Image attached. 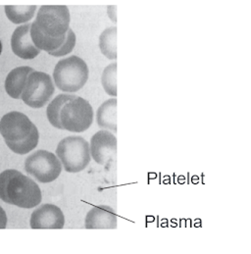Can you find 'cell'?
Listing matches in <instances>:
<instances>
[{
    "label": "cell",
    "mask_w": 251,
    "mask_h": 254,
    "mask_svg": "<svg viewBox=\"0 0 251 254\" xmlns=\"http://www.w3.org/2000/svg\"><path fill=\"white\" fill-rule=\"evenodd\" d=\"M0 199L20 208L31 209L42 200L38 184L20 171L8 169L0 173Z\"/></svg>",
    "instance_id": "cell-1"
},
{
    "label": "cell",
    "mask_w": 251,
    "mask_h": 254,
    "mask_svg": "<svg viewBox=\"0 0 251 254\" xmlns=\"http://www.w3.org/2000/svg\"><path fill=\"white\" fill-rule=\"evenodd\" d=\"M0 134L10 150L20 155L34 150L40 140L38 127L27 115L17 111L9 112L1 118Z\"/></svg>",
    "instance_id": "cell-2"
},
{
    "label": "cell",
    "mask_w": 251,
    "mask_h": 254,
    "mask_svg": "<svg viewBox=\"0 0 251 254\" xmlns=\"http://www.w3.org/2000/svg\"><path fill=\"white\" fill-rule=\"evenodd\" d=\"M89 71L84 60L76 55L60 60L53 71V81L58 89L77 92L87 83Z\"/></svg>",
    "instance_id": "cell-3"
},
{
    "label": "cell",
    "mask_w": 251,
    "mask_h": 254,
    "mask_svg": "<svg viewBox=\"0 0 251 254\" xmlns=\"http://www.w3.org/2000/svg\"><path fill=\"white\" fill-rule=\"evenodd\" d=\"M56 156L66 172L79 173L90 162L89 143L81 136H67L58 143Z\"/></svg>",
    "instance_id": "cell-4"
},
{
    "label": "cell",
    "mask_w": 251,
    "mask_h": 254,
    "mask_svg": "<svg viewBox=\"0 0 251 254\" xmlns=\"http://www.w3.org/2000/svg\"><path fill=\"white\" fill-rule=\"evenodd\" d=\"M70 21L71 16L66 5H42L35 22L42 34L58 39L67 35Z\"/></svg>",
    "instance_id": "cell-5"
},
{
    "label": "cell",
    "mask_w": 251,
    "mask_h": 254,
    "mask_svg": "<svg viewBox=\"0 0 251 254\" xmlns=\"http://www.w3.org/2000/svg\"><path fill=\"white\" fill-rule=\"evenodd\" d=\"M93 122V110L87 100L74 96L67 101L60 112L62 129L72 132H83L89 128Z\"/></svg>",
    "instance_id": "cell-6"
},
{
    "label": "cell",
    "mask_w": 251,
    "mask_h": 254,
    "mask_svg": "<svg viewBox=\"0 0 251 254\" xmlns=\"http://www.w3.org/2000/svg\"><path fill=\"white\" fill-rule=\"evenodd\" d=\"M55 91L51 77L43 72L34 71L27 79L21 99L28 106L39 109L44 107Z\"/></svg>",
    "instance_id": "cell-7"
},
{
    "label": "cell",
    "mask_w": 251,
    "mask_h": 254,
    "mask_svg": "<svg viewBox=\"0 0 251 254\" xmlns=\"http://www.w3.org/2000/svg\"><path fill=\"white\" fill-rule=\"evenodd\" d=\"M25 170L38 182L48 184L60 176L62 164L54 153L41 149L35 151L26 159Z\"/></svg>",
    "instance_id": "cell-8"
},
{
    "label": "cell",
    "mask_w": 251,
    "mask_h": 254,
    "mask_svg": "<svg viewBox=\"0 0 251 254\" xmlns=\"http://www.w3.org/2000/svg\"><path fill=\"white\" fill-rule=\"evenodd\" d=\"M89 149L92 159L97 164L107 166L116 158L117 138L110 130H98L90 139Z\"/></svg>",
    "instance_id": "cell-9"
},
{
    "label": "cell",
    "mask_w": 251,
    "mask_h": 254,
    "mask_svg": "<svg viewBox=\"0 0 251 254\" xmlns=\"http://www.w3.org/2000/svg\"><path fill=\"white\" fill-rule=\"evenodd\" d=\"M65 216L62 210L50 203L40 205L32 213L30 227L32 229H63Z\"/></svg>",
    "instance_id": "cell-10"
},
{
    "label": "cell",
    "mask_w": 251,
    "mask_h": 254,
    "mask_svg": "<svg viewBox=\"0 0 251 254\" xmlns=\"http://www.w3.org/2000/svg\"><path fill=\"white\" fill-rule=\"evenodd\" d=\"M11 48L13 53L25 60L36 58L41 50L38 49L31 38V24L18 27L11 37Z\"/></svg>",
    "instance_id": "cell-11"
},
{
    "label": "cell",
    "mask_w": 251,
    "mask_h": 254,
    "mask_svg": "<svg viewBox=\"0 0 251 254\" xmlns=\"http://www.w3.org/2000/svg\"><path fill=\"white\" fill-rule=\"evenodd\" d=\"M85 229H116V211L108 205H97L87 212L84 219Z\"/></svg>",
    "instance_id": "cell-12"
},
{
    "label": "cell",
    "mask_w": 251,
    "mask_h": 254,
    "mask_svg": "<svg viewBox=\"0 0 251 254\" xmlns=\"http://www.w3.org/2000/svg\"><path fill=\"white\" fill-rule=\"evenodd\" d=\"M34 71L35 70L33 68L28 66H22L13 69L7 75L5 80V90L7 94L14 99H20L28 76Z\"/></svg>",
    "instance_id": "cell-13"
},
{
    "label": "cell",
    "mask_w": 251,
    "mask_h": 254,
    "mask_svg": "<svg viewBox=\"0 0 251 254\" xmlns=\"http://www.w3.org/2000/svg\"><path fill=\"white\" fill-rule=\"evenodd\" d=\"M117 99L110 98L103 102L96 111V122L98 127L117 131Z\"/></svg>",
    "instance_id": "cell-14"
},
{
    "label": "cell",
    "mask_w": 251,
    "mask_h": 254,
    "mask_svg": "<svg viewBox=\"0 0 251 254\" xmlns=\"http://www.w3.org/2000/svg\"><path fill=\"white\" fill-rule=\"evenodd\" d=\"M31 38L35 46L41 51H46L47 53L57 50L66 40V36L58 39H53L45 36L39 30L36 22L31 24Z\"/></svg>",
    "instance_id": "cell-15"
},
{
    "label": "cell",
    "mask_w": 251,
    "mask_h": 254,
    "mask_svg": "<svg viewBox=\"0 0 251 254\" xmlns=\"http://www.w3.org/2000/svg\"><path fill=\"white\" fill-rule=\"evenodd\" d=\"M37 8L36 5H6L4 7L8 20L16 25L31 21Z\"/></svg>",
    "instance_id": "cell-16"
},
{
    "label": "cell",
    "mask_w": 251,
    "mask_h": 254,
    "mask_svg": "<svg viewBox=\"0 0 251 254\" xmlns=\"http://www.w3.org/2000/svg\"><path fill=\"white\" fill-rule=\"evenodd\" d=\"M99 48L101 53L110 60L117 59V28L105 29L99 37Z\"/></svg>",
    "instance_id": "cell-17"
},
{
    "label": "cell",
    "mask_w": 251,
    "mask_h": 254,
    "mask_svg": "<svg viewBox=\"0 0 251 254\" xmlns=\"http://www.w3.org/2000/svg\"><path fill=\"white\" fill-rule=\"evenodd\" d=\"M75 95L72 94H58L47 106L46 109V116L49 123L56 128L62 129V126L60 124V112L64 104L72 99Z\"/></svg>",
    "instance_id": "cell-18"
},
{
    "label": "cell",
    "mask_w": 251,
    "mask_h": 254,
    "mask_svg": "<svg viewBox=\"0 0 251 254\" xmlns=\"http://www.w3.org/2000/svg\"><path fill=\"white\" fill-rule=\"evenodd\" d=\"M101 85L105 92L110 96H117V63L109 64L103 70L101 76Z\"/></svg>",
    "instance_id": "cell-19"
},
{
    "label": "cell",
    "mask_w": 251,
    "mask_h": 254,
    "mask_svg": "<svg viewBox=\"0 0 251 254\" xmlns=\"http://www.w3.org/2000/svg\"><path fill=\"white\" fill-rule=\"evenodd\" d=\"M76 42H77L76 34L74 33L73 30L69 29V31L66 35V40L64 43L57 50L50 52L48 54H50L51 56H54V57H64V56L70 54L74 50Z\"/></svg>",
    "instance_id": "cell-20"
},
{
    "label": "cell",
    "mask_w": 251,
    "mask_h": 254,
    "mask_svg": "<svg viewBox=\"0 0 251 254\" xmlns=\"http://www.w3.org/2000/svg\"><path fill=\"white\" fill-rule=\"evenodd\" d=\"M107 13H108V16L109 18L111 19V21L113 23H116L117 22V17H116V6L115 5H109L107 6Z\"/></svg>",
    "instance_id": "cell-21"
},
{
    "label": "cell",
    "mask_w": 251,
    "mask_h": 254,
    "mask_svg": "<svg viewBox=\"0 0 251 254\" xmlns=\"http://www.w3.org/2000/svg\"><path fill=\"white\" fill-rule=\"evenodd\" d=\"M7 227V215L4 209L0 206V229H5Z\"/></svg>",
    "instance_id": "cell-22"
},
{
    "label": "cell",
    "mask_w": 251,
    "mask_h": 254,
    "mask_svg": "<svg viewBox=\"0 0 251 254\" xmlns=\"http://www.w3.org/2000/svg\"><path fill=\"white\" fill-rule=\"evenodd\" d=\"M1 53H2V43L0 41V55H1Z\"/></svg>",
    "instance_id": "cell-23"
}]
</instances>
